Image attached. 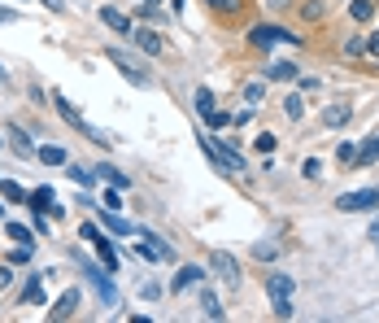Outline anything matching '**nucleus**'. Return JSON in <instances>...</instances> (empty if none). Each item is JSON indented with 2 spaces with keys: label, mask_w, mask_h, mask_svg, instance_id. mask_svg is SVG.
I'll return each instance as SVG.
<instances>
[{
  "label": "nucleus",
  "mask_w": 379,
  "mask_h": 323,
  "mask_svg": "<svg viewBox=\"0 0 379 323\" xmlns=\"http://www.w3.org/2000/svg\"><path fill=\"white\" fill-rule=\"evenodd\" d=\"M118 205H122V197H118V188H109V192H105V210H118Z\"/></svg>",
  "instance_id": "nucleus-40"
},
{
  "label": "nucleus",
  "mask_w": 379,
  "mask_h": 323,
  "mask_svg": "<svg viewBox=\"0 0 379 323\" xmlns=\"http://www.w3.org/2000/svg\"><path fill=\"white\" fill-rule=\"evenodd\" d=\"M192 105H196V114H201V118H209L213 114V92L209 88H196V101Z\"/></svg>",
  "instance_id": "nucleus-23"
},
{
  "label": "nucleus",
  "mask_w": 379,
  "mask_h": 323,
  "mask_svg": "<svg viewBox=\"0 0 379 323\" xmlns=\"http://www.w3.org/2000/svg\"><path fill=\"white\" fill-rule=\"evenodd\" d=\"M65 171H70V180H74V184H83V188L96 184V171H88V166H65Z\"/></svg>",
  "instance_id": "nucleus-27"
},
{
  "label": "nucleus",
  "mask_w": 379,
  "mask_h": 323,
  "mask_svg": "<svg viewBox=\"0 0 379 323\" xmlns=\"http://www.w3.org/2000/svg\"><path fill=\"white\" fill-rule=\"evenodd\" d=\"M0 214H5V201H0Z\"/></svg>",
  "instance_id": "nucleus-47"
},
{
  "label": "nucleus",
  "mask_w": 379,
  "mask_h": 323,
  "mask_svg": "<svg viewBox=\"0 0 379 323\" xmlns=\"http://www.w3.org/2000/svg\"><path fill=\"white\" fill-rule=\"evenodd\" d=\"M196 140H201V153H205V157H209V162H213V166H218V171H244V153H236L232 144L213 140L209 132H201Z\"/></svg>",
  "instance_id": "nucleus-1"
},
{
  "label": "nucleus",
  "mask_w": 379,
  "mask_h": 323,
  "mask_svg": "<svg viewBox=\"0 0 379 323\" xmlns=\"http://www.w3.org/2000/svg\"><path fill=\"white\" fill-rule=\"evenodd\" d=\"M244 101L257 105V101H261V84H249V88H244Z\"/></svg>",
  "instance_id": "nucleus-38"
},
{
  "label": "nucleus",
  "mask_w": 379,
  "mask_h": 323,
  "mask_svg": "<svg viewBox=\"0 0 379 323\" xmlns=\"http://www.w3.org/2000/svg\"><path fill=\"white\" fill-rule=\"evenodd\" d=\"M379 162V136H371L366 144L357 149V157H353V166H375Z\"/></svg>",
  "instance_id": "nucleus-18"
},
{
  "label": "nucleus",
  "mask_w": 379,
  "mask_h": 323,
  "mask_svg": "<svg viewBox=\"0 0 379 323\" xmlns=\"http://www.w3.org/2000/svg\"><path fill=\"white\" fill-rule=\"evenodd\" d=\"M201 315H205V319H223V306H218V297H213L209 288L201 293Z\"/></svg>",
  "instance_id": "nucleus-25"
},
{
  "label": "nucleus",
  "mask_w": 379,
  "mask_h": 323,
  "mask_svg": "<svg viewBox=\"0 0 379 323\" xmlns=\"http://www.w3.org/2000/svg\"><path fill=\"white\" fill-rule=\"evenodd\" d=\"M35 162H44V166H65V162H70V153H65L61 144H40V149H35Z\"/></svg>",
  "instance_id": "nucleus-13"
},
{
  "label": "nucleus",
  "mask_w": 379,
  "mask_h": 323,
  "mask_svg": "<svg viewBox=\"0 0 379 323\" xmlns=\"http://www.w3.org/2000/svg\"><path fill=\"white\" fill-rule=\"evenodd\" d=\"M284 114L288 118H301L305 114V101H301V96H284Z\"/></svg>",
  "instance_id": "nucleus-29"
},
{
  "label": "nucleus",
  "mask_w": 379,
  "mask_h": 323,
  "mask_svg": "<svg viewBox=\"0 0 379 323\" xmlns=\"http://www.w3.org/2000/svg\"><path fill=\"white\" fill-rule=\"evenodd\" d=\"M266 293H271V301H279V297H292V280H288V276H279V271H275V276L266 280Z\"/></svg>",
  "instance_id": "nucleus-19"
},
{
  "label": "nucleus",
  "mask_w": 379,
  "mask_h": 323,
  "mask_svg": "<svg viewBox=\"0 0 379 323\" xmlns=\"http://www.w3.org/2000/svg\"><path fill=\"white\" fill-rule=\"evenodd\" d=\"M266 5H271V9H288V5H292V0H266Z\"/></svg>",
  "instance_id": "nucleus-45"
},
{
  "label": "nucleus",
  "mask_w": 379,
  "mask_h": 323,
  "mask_svg": "<svg viewBox=\"0 0 379 323\" xmlns=\"http://www.w3.org/2000/svg\"><path fill=\"white\" fill-rule=\"evenodd\" d=\"M349 13H353V22H371L375 18V5H371V0H353Z\"/></svg>",
  "instance_id": "nucleus-26"
},
{
  "label": "nucleus",
  "mask_w": 379,
  "mask_h": 323,
  "mask_svg": "<svg viewBox=\"0 0 379 323\" xmlns=\"http://www.w3.org/2000/svg\"><path fill=\"white\" fill-rule=\"evenodd\" d=\"M9 236L18 240V245H31V240H35V236H31V228H22V223H9Z\"/></svg>",
  "instance_id": "nucleus-31"
},
{
  "label": "nucleus",
  "mask_w": 379,
  "mask_h": 323,
  "mask_svg": "<svg viewBox=\"0 0 379 323\" xmlns=\"http://www.w3.org/2000/svg\"><path fill=\"white\" fill-rule=\"evenodd\" d=\"M205 5H209L213 13H223V18H236V13L244 9V0H205Z\"/></svg>",
  "instance_id": "nucleus-22"
},
{
  "label": "nucleus",
  "mask_w": 379,
  "mask_h": 323,
  "mask_svg": "<svg viewBox=\"0 0 379 323\" xmlns=\"http://www.w3.org/2000/svg\"><path fill=\"white\" fill-rule=\"evenodd\" d=\"M9 22H18V9H9V5H0V26H9Z\"/></svg>",
  "instance_id": "nucleus-39"
},
{
  "label": "nucleus",
  "mask_w": 379,
  "mask_h": 323,
  "mask_svg": "<svg viewBox=\"0 0 379 323\" xmlns=\"http://www.w3.org/2000/svg\"><path fill=\"white\" fill-rule=\"evenodd\" d=\"M344 57H366V40L349 36V40H344Z\"/></svg>",
  "instance_id": "nucleus-28"
},
{
  "label": "nucleus",
  "mask_w": 379,
  "mask_h": 323,
  "mask_svg": "<svg viewBox=\"0 0 379 323\" xmlns=\"http://www.w3.org/2000/svg\"><path fill=\"white\" fill-rule=\"evenodd\" d=\"M101 228H105V232H113V236H136V228H131L127 219H118L113 210H101Z\"/></svg>",
  "instance_id": "nucleus-14"
},
{
  "label": "nucleus",
  "mask_w": 379,
  "mask_h": 323,
  "mask_svg": "<svg viewBox=\"0 0 379 323\" xmlns=\"http://www.w3.org/2000/svg\"><path fill=\"white\" fill-rule=\"evenodd\" d=\"M96 180H105L109 188H127V184H131L127 175L118 171V166H109V162H101V166H96Z\"/></svg>",
  "instance_id": "nucleus-17"
},
{
  "label": "nucleus",
  "mask_w": 379,
  "mask_h": 323,
  "mask_svg": "<svg viewBox=\"0 0 379 323\" xmlns=\"http://www.w3.org/2000/svg\"><path fill=\"white\" fill-rule=\"evenodd\" d=\"M275 319H292V301H288V297L275 301Z\"/></svg>",
  "instance_id": "nucleus-36"
},
{
  "label": "nucleus",
  "mask_w": 379,
  "mask_h": 323,
  "mask_svg": "<svg viewBox=\"0 0 379 323\" xmlns=\"http://www.w3.org/2000/svg\"><path fill=\"white\" fill-rule=\"evenodd\" d=\"M371 240H375V245H379V223H375V228H371Z\"/></svg>",
  "instance_id": "nucleus-46"
},
{
  "label": "nucleus",
  "mask_w": 379,
  "mask_h": 323,
  "mask_svg": "<svg viewBox=\"0 0 379 323\" xmlns=\"http://www.w3.org/2000/svg\"><path fill=\"white\" fill-rule=\"evenodd\" d=\"M0 197H9V201H26V192L13 184V180H0Z\"/></svg>",
  "instance_id": "nucleus-30"
},
{
  "label": "nucleus",
  "mask_w": 379,
  "mask_h": 323,
  "mask_svg": "<svg viewBox=\"0 0 379 323\" xmlns=\"http://www.w3.org/2000/svg\"><path fill=\"white\" fill-rule=\"evenodd\" d=\"M131 40H136V48H140V53H148V57H161V53H166V40H161L157 31H148V26H136V31H131Z\"/></svg>",
  "instance_id": "nucleus-6"
},
{
  "label": "nucleus",
  "mask_w": 379,
  "mask_h": 323,
  "mask_svg": "<svg viewBox=\"0 0 379 323\" xmlns=\"http://www.w3.org/2000/svg\"><path fill=\"white\" fill-rule=\"evenodd\" d=\"M57 114H61L65 123H70V127H74V132H79V136H83V140H92V144H105V136H101V132H96V127H92V123H88L83 114H79V109H74L70 101H65V96H57Z\"/></svg>",
  "instance_id": "nucleus-3"
},
{
  "label": "nucleus",
  "mask_w": 379,
  "mask_h": 323,
  "mask_svg": "<svg viewBox=\"0 0 379 323\" xmlns=\"http://www.w3.org/2000/svg\"><path fill=\"white\" fill-rule=\"evenodd\" d=\"M92 245H96V253H101V267H105V271H109V276H113V271H118V249H113V245H109V236L101 232V236H96V240H92Z\"/></svg>",
  "instance_id": "nucleus-12"
},
{
  "label": "nucleus",
  "mask_w": 379,
  "mask_h": 323,
  "mask_svg": "<svg viewBox=\"0 0 379 323\" xmlns=\"http://www.w3.org/2000/svg\"><path fill=\"white\" fill-rule=\"evenodd\" d=\"M301 171H305V180H318V175H323V162H318V157H305Z\"/></svg>",
  "instance_id": "nucleus-33"
},
{
  "label": "nucleus",
  "mask_w": 379,
  "mask_h": 323,
  "mask_svg": "<svg viewBox=\"0 0 379 323\" xmlns=\"http://www.w3.org/2000/svg\"><path fill=\"white\" fill-rule=\"evenodd\" d=\"M9 284H13V271H9V267H0V288H9Z\"/></svg>",
  "instance_id": "nucleus-44"
},
{
  "label": "nucleus",
  "mask_w": 379,
  "mask_h": 323,
  "mask_svg": "<svg viewBox=\"0 0 379 323\" xmlns=\"http://www.w3.org/2000/svg\"><path fill=\"white\" fill-rule=\"evenodd\" d=\"M366 53H371V57H379V31H375V36L366 40Z\"/></svg>",
  "instance_id": "nucleus-43"
},
{
  "label": "nucleus",
  "mask_w": 379,
  "mask_h": 323,
  "mask_svg": "<svg viewBox=\"0 0 379 323\" xmlns=\"http://www.w3.org/2000/svg\"><path fill=\"white\" fill-rule=\"evenodd\" d=\"M0 84H5V70H0Z\"/></svg>",
  "instance_id": "nucleus-49"
},
{
  "label": "nucleus",
  "mask_w": 379,
  "mask_h": 323,
  "mask_svg": "<svg viewBox=\"0 0 379 323\" xmlns=\"http://www.w3.org/2000/svg\"><path fill=\"white\" fill-rule=\"evenodd\" d=\"M257 153H275V136H271V132L257 136Z\"/></svg>",
  "instance_id": "nucleus-35"
},
{
  "label": "nucleus",
  "mask_w": 379,
  "mask_h": 323,
  "mask_svg": "<svg viewBox=\"0 0 379 323\" xmlns=\"http://www.w3.org/2000/svg\"><path fill=\"white\" fill-rule=\"evenodd\" d=\"M79 236H83V240H88V245H92V240H96V236H101V228H96V223H83V228H79Z\"/></svg>",
  "instance_id": "nucleus-37"
},
{
  "label": "nucleus",
  "mask_w": 379,
  "mask_h": 323,
  "mask_svg": "<svg viewBox=\"0 0 379 323\" xmlns=\"http://www.w3.org/2000/svg\"><path fill=\"white\" fill-rule=\"evenodd\" d=\"M253 258H257V262H271V258H279V240H257V245H253Z\"/></svg>",
  "instance_id": "nucleus-24"
},
{
  "label": "nucleus",
  "mask_w": 379,
  "mask_h": 323,
  "mask_svg": "<svg viewBox=\"0 0 379 323\" xmlns=\"http://www.w3.org/2000/svg\"><path fill=\"white\" fill-rule=\"evenodd\" d=\"M301 44V36H296V31H288V26H275V22H261V26H253L249 31V44L253 48H271V44Z\"/></svg>",
  "instance_id": "nucleus-2"
},
{
  "label": "nucleus",
  "mask_w": 379,
  "mask_h": 323,
  "mask_svg": "<svg viewBox=\"0 0 379 323\" xmlns=\"http://www.w3.org/2000/svg\"><path fill=\"white\" fill-rule=\"evenodd\" d=\"M26 205L31 210H40V214H61V210H57V201H53V188H35V192H26Z\"/></svg>",
  "instance_id": "nucleus-9"
},
{
  "label": "nucleus",
  "mask_w": 379,
  "mask_h": 323,
  "mask_svg": "<svg viewBox=\"0 0 379 323\" xmlns=\"http://www.w3.org/2000/svg\"><path fill=\"white\" fill-rule=\"evenodd\" d=\"M101 22L113 31V36H131V31H136L127 13H122V9H113V5H101Z\"/></svg>",
  "instance_id": "nucleus-8"
},
{
  "label": "nucleus",
  "mask_w": 379,
  "mask_h": 323,
  "mask_svg": "<svg viewBox=\"0 0 379 323\" xmlns=\"http://www.w3.org/2000/svg\"><path fill=\"white\" fill-rule=\"evenodd\" d=\"M209 262H213V271L223 276V284H232V288L240 284V262H236L232 253H223V249H218V253H209Z\"/></svg>",
  "instance_id": "nucleus-7"
},
{
  "label": "nucleus",
  "mask_w": 379,
  "mask_h": 323,
  "mask_svg": "<svg viewBox=\"0 0 379 323\" xmlns=\"http://www.w3.org/2000/svg\"><path fill=\"white\" fill-rule=\"evenodd\" d=\"M79 297H83V293H79V288H65V293L57 297V306H53V310H48V319H70V315L79 310Z\"/></svg>",
  "instance_id": "nucleus-10"
},
{
  "label": "nucleus",
  "mask_w": 379,
  "mask_h": 323,
  "mask_svg": "<svg viewBox=\"0 0 379 323\" xmlns=\"http://www.w3.org/2000/svg\"><path fill=\"white\" fill-rule=\"evenodd\" d=\"M301 18H305V22H314V18H323V5H318V0H309V5H301Z\"/></svg>",
  "instance_id": "nucleus-32"
},
{
  "label": "nucleus",
  "mask_w": 379,
  "mask_h": 323,
  "mask_svg": "<svg viewBox=\"0 0 379 323\" xmlns=\"http://www.w3.org/2000/svg\"><path fill=\"white\" fill-rule=\"evenodd\" d=\"M105 61H113V66H118V74H122V79H131L136 88H144L148 79H153V74H148L144 66H136V57H127L122 48H105Z\"/></svg>",
  "instance_id": "nucleus-4"
},
{
  "label": "nucleus",
  "mask_w": 379,
  "mask_h": 323,
  "mask_svg": "<svg viewBox=\"0 0 379 323\" xmlns=\"http://www.w3.org/2000/svg\"><path fill=\"white\" fill-rule=\"evenodd\" d=\"M336 157H340V162H349V166H353V157H357V144H349V140H344L340 149H336Z\"/></svg>",
  "instance_id": "nucleus-34"
},
{
  "label": "nucleus",
  "mask_w": 379,
  "mask_h": 323,
  "mask_svg": "<svg viewBox=\"0 0 379 323\" xmlns=\"http://www.w3.org/2000/svg\"><path fill=\"white\" fill-rule=\"evenodd\" d=\"M144 5H157V0H144Z\"/></svg>",
  "instance_id": "nucleus-48"
},
{
  "label": "nucleus",
  "mask_w": 379,
  "mask_h": 323,
  "mask_svg": "<svg viewBox=\"0 0 379 323\" xmlns=\"http://www.w3.org/2000/svg\"><path fill=\"white\" fill-rule=\"evenodd\" d=\"M249 118H253V105H244V109H240V114H236L232 123H236V127H244V123H249Z\"/></svg>",
  "instance_id": "nucleus-41"
},
{
  "label": "nucleus",
  "mask_w": 379,
  "mask_h": 323,
  "mask_svg": "<svg viewBox=\"0 0 379 323\" xmlns=\"http://www.w3.org/2000/svg\"><path fill=\"white\" fill-rule=\"evenodd\" d=\"M349 118H353V109L344 105V101H340V105H327V109H323V127H344Z\"/></svg>",
  "instance_id": "nucleus-16"
},
{
  "label": "nucleus",
  "mask_w": 379,
  "mask_h": 323,
  "mask_svg": "<svg viewBox=\"0 0 379 323\" xmlns=\"http://www.w3.org/2000/svg\"><path fill=\"white\" fill-rule=\"evenodd\" d=\"M266 79H275V84H288V79H296V66H292V61H271V66H266Z\"/></svg>",
  "instance_id": "nucleus-21"
},
{
  "label": "nucleus",
  "mask_w": 379,
  "mask_h": 323,
  "mask_svg": "<svg viewBox=\"0 0 379 323\" xmlns=\"http://www.w3.org/2000/svg\"><path fill=\"white\" fill-rule=\"evenodd\" d=\"M9 258H13V262H31V249H26V245H18V249L9 253Z\"/></svg>",
  "instance_id": "nucleus-42"
},
{
  "label": "nucleus",
  "mask_w": 379,
  "mask_h": 323,
  "mask_svg": "<svg viewBox=\"0 0 379 323\" xmlns=\"http://www.w3.org/2000/svg\"><path fill=\"white\" fill-rule=\"evenodd\" d=\"M22 306H44V280H40V276L26 280V288H22Z\"/></svg>",
  "instance_id": "nucleus-20"
},
{
  "label": "nucleus",
  "mask_w": 379,
  "mask_h": 323,
  "mask_svg": "<svg viewBox=\"0 0 379 323\" xmlns=\"http://www.w3.org/2000/svg\"><path fill=\"white\" fill-rule=\"evenodd\" d=\"M9 149L18 153V157H35V144L26 140V132H22V127H9Z\"/></svg>",
  "instance_id": "nucleus-15"
},
{
  "label": "nucleus",
  "mask_w": 379,
  "mask_h": 323,
  "mask_svg": "<svg viewBox=\"0 0 379 323\" xmlns=\"http://www.w3.org/2000/svg\"><path fill=\"white\" fill-rule=\"evenodd\" d=\"M344 214H366V210H379V188H357V192H344L336 201Z\"/></svg>",
  "instance_id": "nucleus-5"
},
{
  "label": "nucleus",
  "mask_w": 379,
  "mask_h": 323,
  "mask_svg": "<svg viewBox=\"0 0 379 323\" xmlns=\"http://www.w3.org/2000/svg\"><path fill=\"white\" fill-rule=\"evenodd\" d=\"M201 280H205V267H196V262H192V267H184V271H179V276L170 280V293H184V288L201 284Z\"/></svg>",
  "instance_id": "nucleus-11"
}]
</instances>
